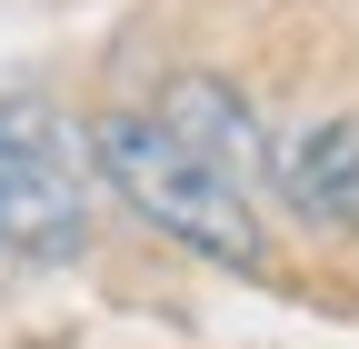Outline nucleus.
<instances>
[{"mask_svg": "<svg viewBox=\"0 0 359 349\" xmlns=\"http://www.w3.org/2000/svg\"><path fill=\"white\" fill-rule=\"evenodd\" d=\"M160 120H170L210 170H230V180L259 170V120H250V100H240L219 70H180L170 90H160Z\"/></svg>", "mask_w": 359, "mask_h": 349, "instance_id": "7ed1b4c3", "label": "nucleus"}, {"mask_svg": "<svg viewBox=\"0 0 359 349\" xmlns=\"http://www.w3.org/2000/svg\"><path fill=\"white\" fill-rule=\"evenodd\" d=\"M80 240H90V210H80V180L50 150V120L40 110H0V249L80 259Z\"/></svg>", "mask_w": 359, "mask_h": 349, "instance_id": "f03ea898", "label": "nucleus"}, {"mask_svg": "<svg viewBox=\"0 0 359 349\" xmlns=\"http://www.w3.org/2000/svg\"><path fill=\"white\" fill-rule=\"evenodd\" d=\"M90 160H100V180H110L130 210H140L160 240L219 259V270H259V259H269L259 210L240 200V180H230V170H210V160L180 140L160 110H150V120H140V110L90 120Z\"/></svg>", "mask_w": 359, "mask_h": 349, "instance_id": "f257e3e1", "label": "nucleus"}, {"mask_svg": "<svg viewBox=\"0 0 359 349\" xmlns=\"http://www.w3.org/2000/svg\"><path fill=\"white\" fill-rule=\"evenodd\" d=\"M280 190L309 210V220L359 230V120H320L280 150Z\"/></svg>", "mask_w": 359, "mask_h": 349, "instance_id": "20e7f679", "label": "nucleus"}]
</instances>
